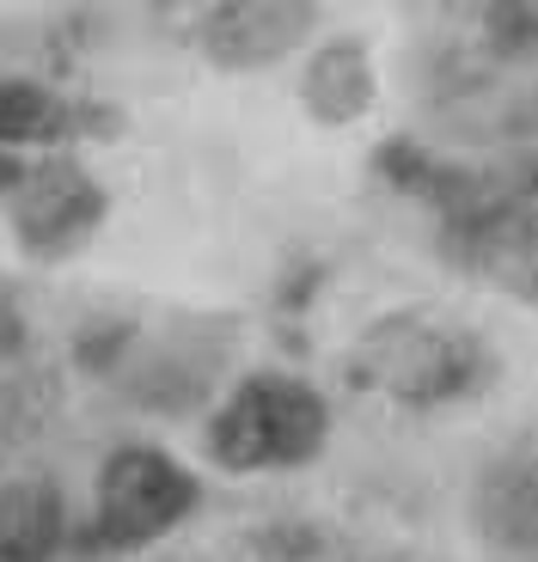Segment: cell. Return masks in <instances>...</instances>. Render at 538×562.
I'll list each match as a JSON object with an SVG mask.
<instances>
[{"label":"cell","instance_id":"6da1fadb","mask_svg":"<svg viewBox=\"0 0 538 562\" xmlns=\"http://www.w3.org/2000/svg\"><path fill=\"white\" fill-rule=\"evenodd\" d=\"M330 435V409L312 385L288 373H257L221 404L209 428V452L227 471H288L306 464Z\"/></svg>","mask_w":538,"mask_h":562},{"label":"cell","instance_id":"7a4b0ae2","mask_svg":"<svg viewBox=\"0 0 538 562\" xmlns=\"http://www.w3.org/2000/svg\"><path fill=\"white\" fill-rule=\"evenodd\" d=\"M197 507V477L159 447H123L99 471V538L111 550L154 544Z\"/></svg>","mask_w":538,"mask_h":562},{"label":"cell","instance_id":"3957f363","mask_svg":"<svg viewBox=\"0 0 538 562\" xmlns=\"http://www.w3.org/2000/svg\"><path fill=\"white\" fill-rule=\"evenodd\" d=\"M361 361H368V380L380 392H392L397 404H440V397L471 385L478 349L428 318H385L368 337Z\"/></svg>","mask_w":538,"mask_h":562},{"label":"cell","instance_id":"277c9868","mask_svg":"<svg viewBox=\"0 0 538 562\" xmlns=\"http://www.w3.org/2000/svg\"><path fill=\"white\" fill-rule=\"evenodd\" d=\"M13 233L31 257H68L74 245H86V233L99 226L104 214V190L86 178V166L74 159H43V166H25L13 183Z\"/></svg>","mask_w":538,"mask_h":562},{"label":"cell","instance_id":"5b68a950","mask_svg":"<svg viewBox=\"0 0 538 562\" xmlns=\"http://www.w3.org/2000/svg\"><path fill=\"white\" fill-rule=\"evenodd\" d=\"M306 31H312L306 0H214L202 13L197 43L221 68H264V61H282Z\"/></svg>","mask_w":538,"mask_h":562},{"label":"cell","instance_id":"8992f818","mask_svg":"<svg viewBox=\"0 0 538 562\" xmlns=\"http://www.w3.org/2000/svg\"><path fill=\"white\" fill-rule=\"evenodd\" d=\"M61 532H68V507H61L56 483H0V562H56Z\"/></svg>","mask_w":538,"mask_h":562},{"label":"cell","instance_id":"52a82bcc","mask_svg":"<svg viewBox=\"0 0 538 562\" xmlns=\"http://www.w3.org/2000/svg\"><path fill=\"white\" fill-rule=\"evenodd\" d=\"M74 135V104L37 80H0V154L7 147H56Z\"/></svg>","mask_w":538,"mask_h":562},{"label":"cell","instance_id":"ba28073f","mask_svg":"<svg viewBox=\"0 0 538 562\" xmlns=\"http://www.w3.org/2000/svg\"><path fill=\"white\" fill-rule=\"evenodd\" d=\"M19 342H25V324H19V312L7 306V294H0V361L19 355Z\"/></svg>","mask_w":538,"mask_h":562},{"label":"cell","instance_id":"9c48e42d","mask_svg":"<svg viewBox=\"0 0 538 562\" xmlns=\"http://www.w3.org/2000/svg\"><path fill=\"white\" fill-rule=\"evenodd\" d=\"M19 171H25V159H7V154H0V202L13 196V183H19Z\"/></svg>","mask_w":538,"mask_h":562}]
</instances>
